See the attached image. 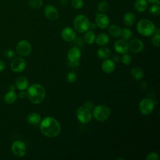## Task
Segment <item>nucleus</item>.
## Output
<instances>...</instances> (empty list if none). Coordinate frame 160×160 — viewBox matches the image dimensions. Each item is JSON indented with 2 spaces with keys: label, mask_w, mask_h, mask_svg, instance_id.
Listing matches in <instances>:
<instances>
[{
  "label": "nucleus",
  "mask_w": 160,
  "mask_h": 160,
  "mask_svg": "<svg viewBox=\"0 0 160 160\" xmlns=\"http://www.w3.org/2000/svg\"><path fill=\"white\" fill-rule=\"evenodd\" d=\"M40 130L41 133L48 138L58 136L61 131V126L56 119L47 116L40 121Z\"/></svg>",
  "instance_id": "f257e3e1"
},
{
  "label": "nucleus",
  "mask_w": 160,
  "mask_h": 160,
  "mask_svg": "<svg viewBox=\"0 0 160 160\" xmlns=\"http://www.w3.org/2000/svg\"><path fill=\"white\" fill-rule=\"evenodd\" d=\"M26 94L32 103L39 104L44 101L46 97V89L41 84L35 83L28 87Z\"/></svg>",
  "instance_id": "f03ea898"
},
{
  "label": "nucleus",
  "mask_w": 160,
  "mask_h": 160,
  "mask_svg": "<svg viewBox=\"0 0 160 160\" xmlns=\"http://www.w3.org/2000/svg\"><path fill=\"white\" fill-rule=\"evenodd\" d=\"M138 32L142 36L149 37L154 34L156 29L153 22L148 19H141L136 25Z\"/></svg>",
  "instance_id": "7ed1b4c3"
},
{
  "label": "nucleus",
  "mask_w": 160,
  "mask_h": 160,
  "mask_svg": "<svg viewBox=\"0 0 160 160\" xmlns=\"http://www.w3.org/2000/svg\"><path fill=\"white\" fill-rule=\"evenodd\" d=\"M111 113V111L109 107L101 104L98 105L93 108L92 116L98 121L103 122L106 121L109 118Z\"/></svg>",
  "instance_id": "20e7f679"
},
{
  "label": "nucleus",
  "mask_w": 160,
  "mask_h": 160,
  "mask_svg": "<svg viewBox=\"0 0 160 160\" xmlns=\"http://www.w3.org/2000/svg\"><path fill=\"white\" fill-rule=\"evenodd\" d=\"M90 22L88 17L84 14H79L73 21V26L76 31L80 33L85 32L89 29Z\"/></svg>",
  "instance_id": "39448f33"
},
{
  "label": "nucleus",
  "mask_w": 160,
  "mask_h": 160,
  "mask_svg": "<svg viewBox=\"0 0 160 160\" xmlns=\"http://www.w3.org/2000/svg\"><path fill=\"white\" fill-rule=\"evenodd\" d=\"M76 116L78 120L82 124L89 122L92 118L91 110L85 106L79 107L76 111Z\"/></svg>",
  "instance_id": "423d86ee"
},
{
  "label": "nucleus",
  "mask_w": 160,
  "mask_h": 160,
  "mask_svg": "<svg viewBox=\"0 0 160 160\" xmlns=\"http://www.w3.org/2000/svg\"><path fill=\"white\" fill-rule=\"evenodd\" d=\"M154 102L150 98L142 99L139 104V109L142 115H148L153 111Z\"/></svg>",
  "instance_id": "0eeeda50"
},
{
  "label": "nucleus",
  "mask_w": 160,
  "mask_h": 160,
  "mask_svg": "<svg viewBox=\"0 0 160 160\" xmlns=\"http://www.w3.org/2000/svg\"><path fill=\"white\" fill-rule=\"evenodd\" d=\"M16 52L19 56L26 57L31 53L32 46L29 41L26 40H21L16 45Z\"/></svg>",
  "instance_id": "6e6552de"
},
{
  "label": "nucleus",
  "mask_w": 160,
  "mask_h": 160,
  "mask_svg": "<svg viewBox=\"0 0 160 160\" xmlns=\"http://www.w3.org/2000/svg\"><path fill=\"white\" fill-rule=\"evenodd\" d=\"M11 149L13 154L18 158L23 157L26 152V144L23 141L20 140H17L12 142Z\"/></svg>",
  "instance_id": "1a4fd4ad"
},
{
  "label": "nucleus",
  "mask_w": 160,
  "mask_h": 160,
  "mask_svg": "<svg viewBox=\"0 0 160 160\" xmlns=\"http://www.w3.org/2000/svg\"><path fill=\"white\" fill-rule=\"evenodd\" d=\"M44 14L46 18L51 21L57 20L59 16V12L56 8L51 4L46 6L44 9Z\"/></svg>",
  "instance_id": "9d476101"
},
{
  "label": "nucleus",
  "mask_w": 160,
  "mask_h": 160,
  "mask_svg": "<svg viewBox=\"0 0 160 160\" xmlns=\"http://www.w3.org/2000/svg\"><path fill=\"white\" fill-rule=\"evenodd\" d=\"M110 20L107 15L104 13H97L95 18V23L97 27L101 29H106L109 25Z\"/></svg>",
  "instance_id": "9b49d317"
},
{
  "label": "nucleus",
  "mask_w": 160,
  "mask_h": 160,
  "mask_svg": "<svg viewBox=\"0 0 160 160\" xmlns=\"http://www.w3.org/2000/svg\"><path fill=\"white\" fill-rule=\"evenodd\" d=\"M26 61L21 58H16L11 62V68L15 72H21L26 68Z\"/></svg>",
  "instance_id": "f8f14e48"
},
{
  "label": "nucleus",
  "mask_w": 160,
  "mask_h": 160,
  "mask_svg": "<svg viewBox=\"0 0 160 160\" xmlns=\"http://www.w3.org/2000/svg\"><path fill=\"white\" fill-rule=\"evenodd\" d=\"M61 36L62 39L67 42L74 41L76 38V33L74 29L70 27L64 28L61 31Z\"/></svg>",
  "instance_id": "ddd939ff"
},
{
  "label": "nucleus",
  "mask_w": 160,
  "mask_h": 160,
  "mask_svg": "<svg viewBox=\"0 0 160 160\" xmlns=\"http://www.w3.org/2000/svg\"><path fill=\"white\" fill-rule=\"evenodd\" d=\"M114 50L119 54H124L128 51V43L124 39L117 40L114 44Z\"/></svg>",
  "instance_id": "4468645a"
},
{
  "label": "nucleus",
  "mask_w": 160,
  "mask_h": 160,
  "mask_svg": "<svg viewBox=\"0 0 160 160\" xmlns=\"http://www.w3.org/2000/svg\"><path fill=\"white\" fill-rule=\"evenodd\" d=\"M129 49L133 52H139L144 48V44L142 41L139 39H133L130 41L128 44Z\"/></svg>",
  "instance_id": "2eb2a0df"
},
{
  "label": "nucleus",
  "mask_w": 160,
  "mask_h": 160,
  "mask_svg": "<svg viewBox=\"0 0 160 160\" xmlns=\"http://www.w3.org/2000/svg\"><path fill=\"white\" fill-rule=\"evenodd\" d=\"M81 57V52L78 47H72L68 52V59L69 62L79 61Z\"/></svg>",
  "instance_id": "dca6fc26"
},
{
  "label": "nucleus",
  "mask_w": 160,
  "mask_h": 160,
  "mask_svg": "<svg viewBox=\"0 0 160 160\" xmlns=\"http://www.w3.org/2000/svg\"><path fill=\"white\" fill-rule=\"evenodd\" d=\"M102 69L106 73H111L115 69L116 66L112 60L106 59L101 64Z\"/></svg>",
  "instance_id": "f3484780"
},
{
  "label": "nucleus",
  "mask_w": 160,
  "mask_h": 160,
  "mask_svg": "<svg viewBox=\"0 0 160 160\" xmlns=\"http://www.w3.org/2000/svg\"><path fill=\"white\" fill-rule=\"evenodd\" d=\"M136 21V15L132 12H126L123 16V22L128 26H132Z\"/></svg>",
  "instance_id": "a211bd4d"
},
{
  "label": "nucleus",
  "mask_w": 160,
  "mask_h": 160,
  "mask_svg": "<svg viewBox=\"0 0 160 160\" xmlns=\"http://www.w3.org/2000/svg\"><path fill=\"white\" fill-rule=\"evenodd\" d=\"M29 86V82L26 78L24 76H20L18 78L16 81V86L20 91H24L28 88Z\"/></svg>",
  "instance_id": "6ab92c4d"
},
{
  "label": "nucleus",
  "mask_w": 160,
  "mask_h": 160,
  "mask_svg": "<svg viewBox=\"0 0 160 160\" xmlns=\"http://www.w3.org/2000/svg\"><path fill=\"white\" fill-rule=\"evenodd\" d=\"M27 121L31 125H37L39 124L41 118L40 115L37 112H30L28 114L26 118Z\"/></svg>",
  "instance_id": "aec40b11"
},
{
  "label": "nucleus",
  "mask_w": 160,
  "mask_h": 160,
  "mask_svg": "<svg viewBox=\"0 0 160 160\" xmlns=\"http://www.w3.org/2000/svg\"><path fill=\"white\" fill-rule=\"evenodd\" d=\"M95 41L98 46H104L109 42V37L106 33H101L95 38Z\"/></svg>",
  "instance_id": "412c9836"
},
{
  "label": "nucleus",
  "mask_w": 160,
  "mask_h": 160,
  "mask_svg": "<svg viewBox=\"0 0 160 160\" xmlns=\"http://www.w3.org/2000/svg\"><path fill=\"white\" fill-rule=\"evenodd\" d=\"M134 9L139 12H144L148 8V2L146 0H136L134 2Z\"/></svg>",
  "instance_id": "4be33fe9"
},
{
  "label": "nucleus",
  "mask_w": 160,
  "mask_h": 160,
  "mask_svg": "<svg viewBox=\"0 0 160 160\" xmlns=\"http://www.w3.org/2000/svg\"><path fill=\"white\" fill-rule=\"evenodd\" d=\"M121 28L116 24H111L108 26V32L114 38H118L121 36Z\"/></svg>",
  "instance_id": "5701e85b"
},
{
  "label": "nucleus",
  "mask_w": 160,
  "mask_h": 160,
  "mask_svg": "<svg viewBox=\"0 0 160 160\" xmlns=\"http://www.w3.org/2000/svg\"><path fill=\"white\" fill-rule=\"evenodd\" d=\"M131 74L133 79L136 80H140L144 77V73L142 68L139 67H134L132 68L131 71Z\"/></svg>",
  "instance_id": "b1692460"
},
{
  "label": "nucleus",
  "mask_w": 160,
  "mask_h": 160,
  "mask_svg": "<svg viewBox=\"0 0 160 160\" xmlns=\"http://www.w3.org/2000/svg\"><path fill=\"white\" fill-rule=\"evenodd\" d=\"M111 51L106 47H102L99 48L97 51V56L99 58L106 59L111 56Z\"/></svg>",
  "instance_id": "393cba45"
},
{
  "label": "nucleus",
  "mask_w": 160,
  "mask_h": 160,
  "mask_svg": "<svg viewBox=\"0 0 160 160\" xmlns=\"http://www.w3.org/2000/svg\"><path fill=\"white\" fill-rule=\"evenodd\" d=\"M17 94L14 91H9L4 96V101L7 104H12L17 99Z\"/></svg>",
  "instance_id": "a878e982"
},
{
  "label": "nucleus",
  "mask_w": 160,
  "mask_h": 160,
  "mask_svg": "<svg viewBox=\"0 0 160 160\" xmlns=\"http://www.w3.org/2000/svg\"><path fill=\"white\" fill-rule=\"evenodd\" d=\"M95 33L92 30H88L84 35V40L88 44H92L95 41Z\"/></svg>",
  "instance_id": "bb28decb"
},
{
  "label": "nucleus",
  "mask_w": 160,
  "mask_h": 160,
  "mask_svg": "<svg viewBox=\"0 0 160 160\" xmlns=\"http://www.w3.org/2000/svg\"><path fill=\"white\" fill-rule=\"evenodd\" d=\"M109 4L106 1H102L99 2L97 6V10L101 13L105 12L109 9Z\"/></svg>",
  "instance_id": "cd10ccee"
},
{
  "label": "nucleus",
  "mask_w": 160,
  "mask_h": 160,
  "mask_svg": "<svg viewBox=\"0 0 160 160\" xmlns=\"http://www.w3.org/2000/svg\"><path fill=\"white\" fill-rule=\"evenodd\" d=\"M28 4L32 9H39L43 4V0H28Z\"/></svg>",
  "instance_id": "c85d7f7f"
},
{
  "label": "nucleus",
  "mask_w": 160,
  "mask_h": 160,
  "mask_svg": "<svg viewBox=\"0 0 160 160\" xmlns=\"http://www.w3.org/2000/svg\"><path fill=\"white\" fill-rule=\"evenodd\" d=\"M132 31L128 28H124L121 31V36L122 37V39L125 41L129 40L132 37Z\"/></svg>",
  "instance_id": "c756f323"
},
{
  "label": "nucleus",
  "mask_w": 160,
  "mask_h": 160,
  "mask_svg": "<svg viewBox=\"0 0 160 160\" xmlns=\"http://www.w3.org/2000/svg\"><path fill=\"white\" fill-rule=\"evenodd\" d=\"M149 12L154 16H157L159 15L160 13V7H159V4H153L149 8L148 10Z\"/></svg>",
  "instance_id": "7c9ffc66"
},
{
  "label": "nucleus",
  "mask_w": 160,
  "mask_h": 160,
  "mask_svg": "<svg viewBox=\"0 0 160 160\" xmlns=\"http://www.w3.org/2000/svg\"><path fill=\"white\" fill-rule=\"evenodd\" d=\"M71 6L76 9H80L84 6V0H71Z\"/></svg>",
  "instance_id": "2f4dec72"
},
{
  "label": "nucleus",
  "mask_w": 160,
  "mask_h": 160,
  "mask_svg": "<svg viewBox=\"0 0 160 160\" xmlns=\"http://www.w3.org/2000/svg\"><path fill=\"white\" fill-rule=\"evenodd\" d=\"M151 42L155 47H159L160 45V33L154 32V35L151 39Z\"/></svg>",
  "instance_id": "473e14b6"
},
{
  "label": "nucleus",
  "mask_w": 160,
  "mask_h": 160,
  "mask_svg": "<svg viewBox=\"0 0 160 160\" xmlns=\"http://www.w3.org/2000/svg\"><path fill=\"white\" fill-rule=\"evenodd\" d=\"M121 59H122V62H123L124 64H126V65L129 64L131 62V61H132V58H131V56L129 54H126V53L123 54Z\"/></svg>",
  "instance_id": "72a5a7b5"
},
{
  "label": "nucleus",
  "mask_w": 160,
  "mask_h": 160,
  "mask_svg": "<svg viewBox=\"0 0 160 160\" xmlns=\"http://www.w3.org/2000/svg\"><path fill=\"white\" fill-rule=\"evenodd\" d=\"M76 74L75 72H69L68 75H67V77H66V79H67V81L70 82V83H72V82H74L76 81Z\"/></svg>",
  "instance_id": "f704fd0d"
},
{
  "label": "nucleus",
  "mask_w": 160,
  "mask_h": 160,
  "mask_svg": "<svg viewBox=\"0 0 160 160\" xmlns=\"http://www.w3.org/2000/svg\"><path fill=\"white\" fill-rule=\"evenodd\" d=\"M159 159V154L156 152H151L149 153L146 158V160H158Z\"/></svg>",
  "instance_id": "c9c22d12"
},
{
  "label": "nucleus",
  "mask_w": 160,
  "mask_h": 160,
  "mask_svg": "<svg viewBox=\"0 0 160 160\" xmlns=\"http://www.w3.org/2000/svg\"><path fill=\"white\" fill-rule=\"evenodd\" d=\"M4 56L8 58H12L15 56V53L13 50L8 49L4 51Z\"/></svg>",
  "instance_id": "e433bc0d"
},
{
  "label": "nucleus",
  "mask_w": 160,
  "mask_h": 160,
  "mask_svg": "<svg viewBox=\"0 0 160 160\" xmlns=\"http://www.w3.org/2000/svg\"><path fill=\"white\" fill-rule=\"evenodd\" d=\"M84 106L91 110L93 108V103L90 101H88L84 103Z\"/></svg>",
  "instance_id": "4c0bfd02"
},
{
  "label": "nucleus",
  "mask_w": 160,
  "mask_h": 160,
  "mask_svg": "<svg viewBox=\"0 0 160 160\" xmlns=\"http://www.w3.org/2000/svg\"><path fill=\"white\" fill-rule=\"evenodd\" d=\"M18 96L19 98L21 99H24L27 96V94L26 92H24V91H21L19 94H18Z\"/></svg>",
  "instance_id": "58836bf2"
},
{
  "label": "nucleus",
  "mask_w": 160,
  "mask_h": 160,
  "mask_svg": "<svg viewBox=\"0 0 160 160\" xmlns=\"http://www.w3.org/2000/svg\"><path fill=\"white\" fill-rule=\"evenodd\" d=\"M69 64L72 67H77L79 65V61H74V62H69Z\"/></svg>",
  "instance_id": "ea45409f"
},
{
  "label": "nucleus",
  "mask_w": 160,
  "mask_h": 160,
  "mask_svg": "<svg viewBox=\"0 0 160 160\" xmlns=\"http://www.w3.org/2000/svg\"><path fill=\"white\" fill-rule=\"evenodd\" d=\"M59 4L62 6H66L68 4V0H59Z\"/></svg>",
  "instance_id": "a19ab883"
},
{
  "label": "nucleus",
  "mask_w": 160,
  "mask_h": 160,
  "mask_svg": "<svg viewBox=\"0 0 160 160\" xmlns=\"http://www.w3.org/2000/svg\"><path fill=\"white\" fill-rule=\"evenodd\" d=\"M4 68H5V63L4 62V61L0 59V72L2 71L4 69Z\"/></svg>",
  "instance_id": "79ce46f5"
},
{
  "label": "nucleus",
  "mask_w": 160,
  "mask_h": 160,
  "mask_svg": "<svg viewBox=\"0 0 160 160\" xmlns=\"http://www.w3.org/2000/svg\"><path fill=\"white\" fill-rule=\"evenodd\" d=\"M97 28V26H96V23L95 22H91V23H90V24H89V29H91V30H94V29H95L96 28Z\"/></svg>",
  "instance_id": "37998d69"
},
{
  "label": "nucleus",
  "mask_w": 160,
  "mask_h": 160,
  "mask_svg": "<svg viewBox=\"0 0 160 160\" xmlns=\"http://www.w3.org/2000/svg\"><path fill=\"white\" fill-rule=\"evenodd\" d=\"M148 2H150L151 4H159V0H146Z\"/></svg>",
  "instance_id": "c03bdc74"
},
{
  "label": "nucleus",
  "mask_w": 160,
  "mask_h": 160,
  "mask_svg": "<svg viewBox=\"0 0 160 160\" xmlns=\"http://www.w3.org/2000/svg\"><path fill=\"white\" fill-rule=\"evenodd\" d=\"M15 89H16V87H15L14 85H12V84L10 85V86H9V91H14V90H15Z\"/></svg>",
  "instance_id": "a18cd8bd"
},
{
  "label": "nucleus",
  "mask_w": 160,
  "mask_h": 160,
  "mask_svg": "<svg viewBox=\"0 0 160 160\" xmlns=\"http://www.w3.org/2000/svg\"><path fill=\"white\" fill-rule=\"evenodd\" d=\"M117 159H123V158H118Z\"/></svg>",
  "instance_id": "49530a36"
}]
</instances>
